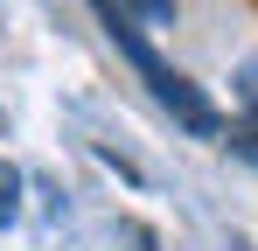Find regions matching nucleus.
Here are the masks:
<instances>
[{
	"label": "nucleus",
	"instance_id": "1",
	"mask_svg": "<svg viewBox=\"0 0 258 251\" xmlns=\"http://www.w3.org/2000/svg\"><path fill=\"white\" fill-rule=\"evenodd\" d=\"M91 7H98L105 35L119 42V56L140 70V84H147V91H154V98L174 112V126H181V133H196V140H216V133H223V112H216V105H210V98H203L188 77H181V70H168V63L154 56V42L140 35V21H133V14H119L112 0H91Z\"/></svg>",
	"mask_w": 258,
	"mask_h": 251
},
{
	"label": "nucleus",
	"instance_id": "2",
	"mask_svg": "<svg viewBox=\"0 0 258 251\" xmlns=\"http://www.w3.org/2000/svg\"><path fill=\"white\" fill-rule=\"evenodd\" d=\"M14 216H21V174L0 161V223H14Z\"/></svg>",
	"mask_w": 258,
	"mask_h": 251
},
{
	"label": "nucleus",
	"instance_id": "3",
	"mask_svg": "<svg viewBox=\"0 0 258 251\" xmlns=\"http://www.w3.org/2000/svg\"><path fill=\"white\" fill-rule=\"evenodd\" d=\"M112 7L133 21H174V0H112Z\"/></svg>",
	"mask_w": 258,
	"mask_h": 251
}]
</instances>
